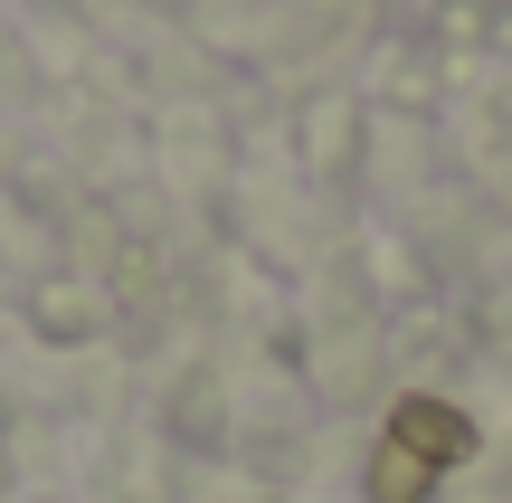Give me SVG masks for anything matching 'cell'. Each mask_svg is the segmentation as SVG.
Returning <instances> with one entry per match:
<instances>
[{
  "instance_id": "1",
  "label": "cell",
  "mask_w": 512,
  "mask_h": 503,
  "mask_svg": "<svg viewBox=\"0 0 512 503\" xmlns=\"http://www.w3.org/2000/svg\"><path fill=\"white\" fill-rule=\"evenodd\" d=\"M389 447H408L427 475H446V466H465V456H475V418L446 409V399H427V390H408L399 409H389Z\"/></svg>"
},
{
  "instance_id": "2",
  "label": "cell",
  "mask_w": 512,
  "mask_h": 503,
  "mask_svg": "<svg viewBox=\"0 0 512 503\" xmlns=\"http://www.w3.org/2000/svg\"><path fill=\"white\" fill-rule=\"evenodd\" d=\"M427 494H437V475H427L408 447L380 437V456H370V503H427Z\"/></svg>"
}]
</instances>
